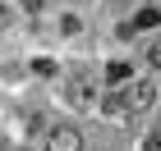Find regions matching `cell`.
<instances>
[{"label":"cell","mask_w":161,"mask_h":151,"mask_svg":"<svg viewBox=\"0 0 161 151\" xmlns=\"http://www.w3.org/2000/svg\"><path fill=\"white\" fill-rule=\"evenodd\" d=\"M64 96H69L74 110H92L97 87H92V78H87V73H69V78H64Z\"/></svg>","instance_id":"cell-1"},{"label":"cell","mask_w":161,"mask_h":151,"mask_svg":"<svg viewBox=\"0 0 161 151\" xmlns=\"http://www.w3.org/2000/svg\"><path fill=\"white\" fill-rule=\"evenodd\" d=\"M120 101H124V110H129V114H143L152 101H157V87H152V78H138V83H129Z\"/></svg>","instance_id":"cell-2"},{"label":"cell","mask_w":161,"mask_h":151,"mask_svg":"<svg viewBox=\"0 0 161 151\" xmlns=\"http://www.w3.org/2000/svg\"><path fill=\"white\" fill-rule=\"evenodd\" d=\"M46 151H83V133L74 124H51L46 128Z\"/></svg>","instance_id":"cell-3"},{"label":"cell","mask_w":161,"mask_h":151,"mask_svg":"<svg viewBox=\"0 0 161 151\" xmlns=\"http://www.w3.org/2000/svg\"><path fill=\"white\" fill-rule=\"evenodd\" d=\"M157 23H161V9H157V5H147V9L134 14V23H129V28H157Z\"/></svg>","instance_id":"cell-4"},{"label":"cell","mask_w":161,"mask_h":151,"mask_svg":"<svg viewBox=\"0 0 161 151\" xmlns=\"http://www.w3.org/2000/svg\"><path fill=\"white\" fill-rule=\"evenodd\" d=\"M106 78H111V83H124V78H129V64H124V60H111V64H106Z\"/></svg>","instance_id":"cell-5"},{"label":"cell","mask_w":161,"mask_h":151,"mask_svg":"<svg viewBox=\"0 0 161 151\" xmlns=\"http://www.w3.org/2000/svg\"><path fill=\"white\" fill-rule=\"evenodd\" d=\"M32 73H42V78H51V73H55V64H51V60H32Z\"/></svg>","instance_id":"cell-6"},{"label":"cell","mask_w":161,"mask_h":151,"mask_svg":"<svg viewBox=\"0 0 161 151\" xmlns=\"http://www.w3.org/2000/svg\"><path fill=\"white\" fill-rule=\"evenodd\" d=\"M147 60H152V69H161V37L147 46Z\"/></svg>","instance_id":"cell-7"},{"label":"cell","mask_w":161,"mask_h":151,"mask_svg":"<svg viewBox=\"0 0 161 151\" xmlns=\"http://www.w3.org/2000/svg\"><path fill=\"white\" fill-rule=\"evenodd\" d=\"M147 151H161V124L152 128V138H147Z\"/></svg>","instance_id":"cell-8"},{"label":"cell","mask_w":161,"mask_h":151,"mask_svg":"<svg viewBox=\"0 0 161 151\" xmlns=\"http://www.w3.org/2000/svg\"><path fill=\"white\" fill-rule=\"evenodd\" d=\"M23 5H28V9H32V14H37V9H42V5H46V0H23Z\"/></svg>","instance_id":"cell-9"},{"label":"cell","mask_w":161,"mask_h":151,"mask_svg":"<svg viewBox=\"0 0 161 151\" xmlns=\"http://www.w3.org/2000/svg\"><path fill=\"white\" fill-rule=\"evenodd\" d=\"M147 5H157V9H161V0H147Z\"/></svg>","instance_id":"cell-10"}]
</instances>
